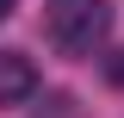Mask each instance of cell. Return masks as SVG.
I'll list each match as a JSON object with an SVG mask.
<instances>
[{"instance_id":"3","label":"cell","mask_w":124,"mask_h":118,"mask_svg":"<svg viewBox=\"0 0 124 118\" xmlns=\"http://www.w3.org/2000/svg\"><path fill=\"white\" fill-rule=\"evenodd\" d=\"M106 75H112V81H118V87H124V50H118V56L106 62Z\"/></svg>"},{"instance_id":"1","label":"cell","mask_w":124,"mask_h":118,"mask_svg":"<svg viewBox=\"0 0 124 118\" xmlns=\"http://www.w3.org/2000/svg\"><path fill=\"white\" fill-rule=\"evenodd\" d=\"M44 25H50V44L62 56H93L112 37V0H50Z\"/></svg>"},{"instance_id":"4","label":"cell","mask_w":124,"mask_h":118,"mask_svg":"<svg viewBox=\"0 0 124 118\" xmlns=\"http://www.w3.org/2000/svg\"><path fill=\"white\" fill-rule=\"evenodd\" d=\"M13 6H19V0H0V19H13Z\"/></svg>"},{"instance_id":"2","label":"cell","mask_w":124,"mask_h":118,"mask_svg":"<svg viewBox=\"0 0 124 118\" xmlns=\"http://www.w3.org/2000/svg\"><path fill=\"white\" fill-rule=\"evenodd\" d=\"M37 93V62L25 50H0V106H19Z\"/></svg>"}]
</instances>
